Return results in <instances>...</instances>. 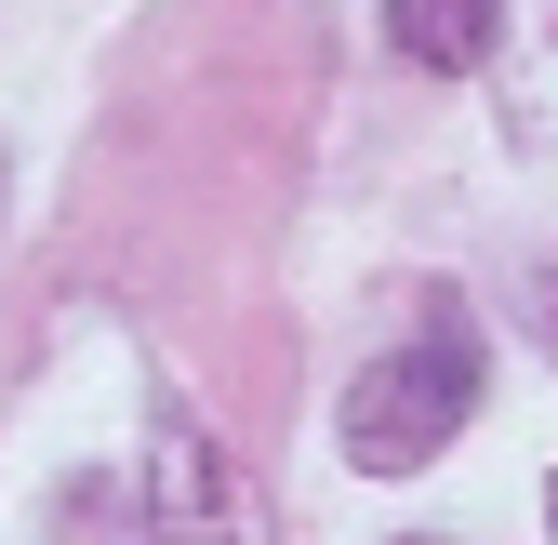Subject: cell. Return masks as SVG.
<instances>
[{"label": "cell", "instance_id": "obj_1", "mask_svg": "<svg viewBox=\"0 0 558 545\" xmlns=\"http://www.w3.org/2000/svg\"><path fill=\"white\" fill-rule=\"evenodd\" d=\"M478 413V332L465 306H439L412 347H386L360 386H345V465H373V480H412V465H439Z\"/></svg>", "mask_w": 558, "mask_h": 545}, {"label": "cell", "instance_id": "obj_2", "mask_svg": "<svg viewBox=\"0 0 558 545\" xmlns=\"http://www.w3.org/2000/svg\"><path fill=\"white\" fill-rule=\"evenodd\" d=\"M147 532H160V545H279L253 465L214 452L199 413H160V439H147Z\"/></svg>", "mask_w": 558, "mask_h": 545}, {"label": "cell", "instance_id": "obj_3", "mask_svg": "<svg viewBox=\"0 0 558 545\" xmlns=\"http://www.w3.org/2000/svg\"><path fill=\"white\" fill-rule=\"evenodd\" d=\"M493 94L532 160H558V0H493Z\"/></svg>", "mask_w": 558, "mask_h": 545}, {"label": "cell", "instance_id": "obj_4", "mask_svg": "<svg viewBox=\"0 0 558 545\" xmlns=\"http://www.w3.org/2000/svg\"><path fill=\"white\" fill-rule=\"evenodd\" d=\"M386 40L439 81H465V66H493V0H386Z\"/></svg>", "mask_w": 558, "mask_h": 545}, {"label": "cell", "instance_id": "obj_5", "mask_svg": "<svg viewBox=\"0 0 558 545\" xmlns=\"http://www.w3.org/2000/svg\"><path fill=\"white\" fill-rule=\"evenodd\" d=\"M545 347H558V280H545Z\"/></svg>", "mask_w": 558, "mask_h": 545}, {"label": "cell", "instance_id": "obj_6", "mask_svg": "<svg viewBox=\"0 0 558 545\" xmlns=\"http://www.w3.org/2000/svg\"><path fill=\"white\" fill-rule=\"evenodd\" d=\"M545 532H558V480H545Z\"/></svg>", "mask_w": 558, "mask_h": 545}, {"label": "cell", "instance_id": "obj_7", "mask_svg": "<svg viewBox=\"0 0 558 545\" xmlns=\"http://www.w3.org/2000/svg\"><path fill=\"white\" fill-rule=\"evenodd\" d=\"M412 545H439V532H412Z\"/></svg>", "mask_w": 558, "mask_h": 545}]
</instances>
